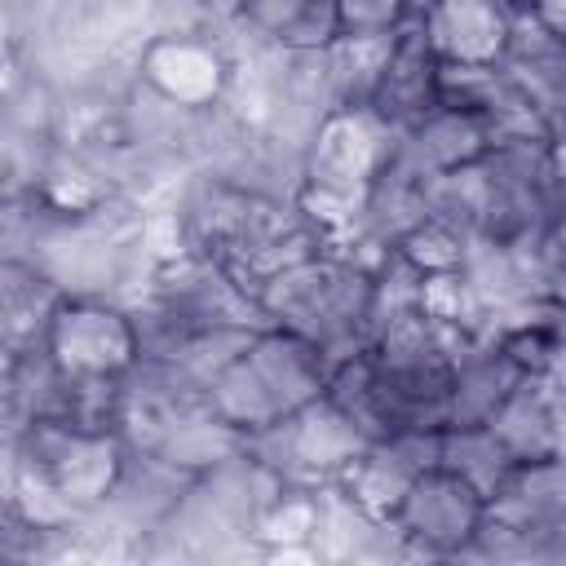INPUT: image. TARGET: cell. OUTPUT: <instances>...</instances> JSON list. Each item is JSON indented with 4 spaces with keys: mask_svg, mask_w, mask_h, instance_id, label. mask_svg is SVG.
I'll use <instances>...</instances> for the list:
<instances>
[{
    "mask_svg": "<svg viewBox=\"0 0 566 566\" xmlns=\"http://www.w3.org/2000/svg\"><path fill=\"white\" fill-rule=\"evenodd\" d=\"M256 305L270 327L314 340L336 367L363 354L376 336V265L327 243L314 256L270 274L256 287Z\"/></svg>",
    "mask_w": 566,
    "mask_h": 566,
    "instance_id": "cell-1",
    "label": "cell"
},
{
    "mask_svg": "<svg viewBox=\"0 0 566 566\" xmlns=\"http://www.w3.org/2000/svg\"><path fill=\"white\" fill-rule=\"evenodd\" d=\"M371 438L354 424V416H345L327 394L292 416H283L279 424L261 429L248 438V447L283 478L296 486H327L336 482L354 455L367 447Z\"/></svg>",
    "mask_w": 566,
    "mask_h": 566,
    "instance_id": "cell-2",
    "label": "cell"
},
{
    "mask_svg": "<svg viewBox=\"0 0 566 566\" xmlns=\"http://www.w3.org/2000/svg\"><path fill=\"white\" fill-rule=\"evenodd\" d=\"M486 517H491V500L460 473L433 464L411 482L389 526L402 553L460 557V553H473Z\"/></svg>",
    "mask_w": 566,
    "mask_h": 566,
    "instance_id": "cell-3",
    "label": "cell"
},
{
    "mask_svg": "<svg viewBox=\"0 0 566 566\" xmlns=\"http://www.w3.org/2000/svg\"><path fill=\"white\" fill-rule=\"evenodd\" d=\"M44 349L66 376H124L137 363V327L128 301L66 292L44 327Z\"/></svg>",
    "mask_w": 566,
    "mask_h": 566,
    "instance_id": "cell-4",
    "label": "cell"
},
{
    "mask_svg": "<svg viewBox=\"0 0 566 566\" xmlns=\"http://www.w3.org/2000/svg\"><path fill=\"white\" fill-rule=\"evenodd\" d=\"M394 142H398V133L371 106H336L318 124V133L305 150V186L301 190H323V195L363 203L367 186L389 164Z\"/></svg>",
    "mask_w": 566,
    "mask_h": 566,
    "instance_id": "cell-5",
    "label": "cell"
},
{
    "mask_svg": "<svg viewBox=\"0 0 566 566\" xmlns=\"http://www.w3.org/2000/svg\"><path fill=\"white\" fill-rule=\"evenodd\" d=\"M234 62L217 40H203V31H159L142 44L137 80H146L155 93L172 97L186 111H212L230 93Z\"/></svg>",
    "mask_w": 566,
    "mask_h": 566,
    "instance_id": "cell-6",
    "label": "cell"
},
{
    "mask_svg": "<svg viewBox=\"0 0 566 566\" xmlns=\"http://www.w3.org/2000/svg\"><path fill=\"white\" fill-rule=\"evenodd\" d=\"M438 447H442V429H398L385 433L376 442H367L354 464L336 478V486L376 522H389L402 504V495L411 491V482L438 464Z\"/></svg>",
    "mask_w": 566,
    "mask_h": 566,
    "instance_id": "cell-7",
    "label": "cell"
},
{
    "mask_svg": "<svg viewBox=\"0 0 566 566\" xmlns=\"http://www.w3.org/2000/svg\"><path fill=\"white\" fill-rule=\"evenodd\" d=\"M522 0H429L420 27L442 62L495 66L509 53Z\"/></svg>",
    "mask_w": 566,
    "mask_h": 566,
    "instance_id": "cell-8",
    "label": "cell"
},
{
    "mask_svg": "<svg viewBox=\"0 0 566 566\" xmlns=\"http://www.w3.org/2000/svg\"><path fill=\"white\" fill-rule=\"evenodd\" d=\"M394 133H407L416 128L429 111L442 106V57L433 53L420 18L411 27H402L389 44V57H385V71L371 88V102H367Z\"/></svg>",
    "mask_w": 566,
    "mask_h": 566,
    "instance_id": "cell-9",
    "label": "cell"
},
{
    "mask_svg": "<svg viewBox=\"0 0 566 566\" xmlns=\"http://www.w3.org/2000/svg\"><path fill=\"white\" fill-rule=\"evenodd\" d=\"M491 146H495V128H491V119L482 111L442 102L416 128L398 133L394 159H402L420 177H442V172H455V168L478 164Z\"/></svg>",
    "mask_w": 566,
    "mask_h": 566,
    "instance_id": "cell-10",
    "label": "cell"
},
{
    "mask_svg": "<svg viewBox=\"0 0 566 566\" xmlns=\"http://www.w3.org/2000/svg\"><path fill=\"white\" fill-rule=\"evenodd\" d=\"M248 363L256 367V376L265 380V389L283 416L318 402L332 380V358L314 340H305L287 327H261L248 345Z\"/></svg>",
    "mask_w": 566,
    "mask_h": 566,
    "instance_id": "cell-11",
    "label": "cell"
},
{
    "mask_svg": "<svg viewBox=\"0 0 566 566\" xmlns=\"http://www.w3.org/2000/svg\"><path fill=\"white\" fill-rule=\"evenodd\" d=\"M438 464L451 469V473H460L464 482H473L486 500H495V491L517 469L513 455L504 451V442L491 433V424H442Z\"/></svg>",
    "mask_w": 566,
    "mask_h": 566,
    "instance_id": "cell-12",
    "label": "cell"
},
{
    "mask_svg": "<svg viewBox=\"0 0 566 566\" xmlns=\"http://www.w3.org/2000/svg\"><path fill=\"white\" fill-rule=\"evenodd\" d=\"M429 0H336L340 35H398L424 13Z\"/></svg>",
    "mask_w": 566,
    "mask_h": 566,
    "instance_id": "cell-13",
    "label": "cell"
},
{
    "mask_svg": "<svg viewBox=\"0 0 566 566\" xmlns=\"http://www.w3.org/2000/svg\"><path fill=\"white\" fill-rule=\"evenodd\" d=\"M522 9H526L544 31H553V35L566 40V0H522Z\"/></svg>",
    "mask_w": 566,
    "mask_h": 566,
    "instance_id": "cell-14",
    "label": "cell"
}]
</instances>
